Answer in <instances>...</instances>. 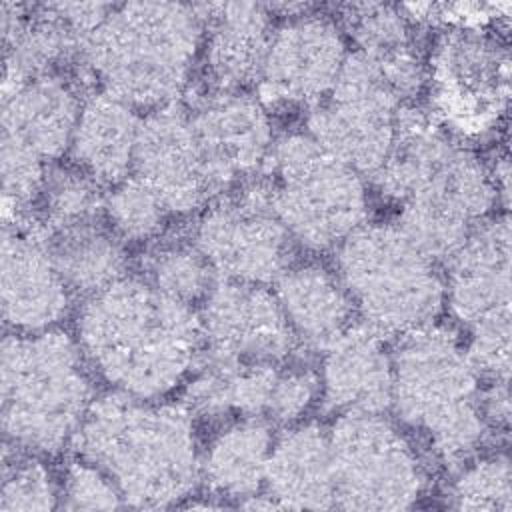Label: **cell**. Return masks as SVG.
<instances>
[{
	"label": "cell",
	"instance_id": "1",
	"mask_svg": "<svg viewBox=\"0 0 512 512\" xmlns=\"http://www.w3.org/2000/svg\"><path fill=\"white\" fill-rule=\"evenodd\" d=\"M372 180L400 206L398 228L434 262H448L498 206L486 164L416 104L400 110L394 144Z\"/></svg>",
	"mask_w": 512,
	"mask_h": 512
},
{
	"label": "cell",
	"instance_id": "2",
	"mask_svg": "<svg viewBox=\"0 0 512 512\" xmlns=\"http://www.w3.org/2000/svg\"><path fill=\"white\" fill-rule=\"evenodd\" d=\"M78 346L114 390L158 400L188 378L200 350L198 310L142 278H120L86 296L76 320Z\"/></svg>",
	"mask_w": 512,
	"mask_h": 512
},
{
	"label": "cell",
	"instance_id": "3",
	"mask_svg": "<svg viewBox=\"0 0 512 512\" xmlns=\"http://www.w3.org/2000/svg\"><path fill=\"white\" fill-rule=\"evenodd\" d=\"M192 414L120 390L94 398L72 448L110 476L128 508H170L200 480Z\"/></svg>",
	"mask_w": 512,
	"mask_h": 512
},
{
	"label": "cell",
	"instance_id": "4",
	"mask_svg": "<svg viewBox=\"0 0 512 512\" xmlns=\"http://www.w3.org/2000/svg\"><path fill=\"white\" fill-rule=\"evenodd\" d=\"M390 408L452 472L492 434L482 410V382L464 342L436 322L396 338Z\"/></svg>",
	"mask_w": 512,
	"mask_h": 512
},
{
	"label": "cell",
	"instance_id": "5",
	"mask_svg": "<svg viewBox=\"0 0 512 512\" xmlns=\"http://www.w3.org/2000/svg\"><path fill=\"white\" fill-rule=\"evenodd\" d=\"M198 6L128 2L114 6L90 34L82 68L132 108L176 104L202 46Z\"/></svg>",
	"mask_w": 512,
	"mask_h": 512
},
{
	"label": "cell",
	"instance_id": "6",
	"mask_svg": "<svg viewBox=\"0 0 512 512\" xmlns=\"http://www.w3.org/2000/svg\"><path fill=\"white\" fill-rule=\"evenodd\" d=\"M88 362L78 340L48 328L2 342V430L6 444L32 454L72 446L92 402Z\"/></svg>",
	"mask_w": 512,
	"mask_h": 512
},
{
	"label": "cell",
	"instance_id": "7",
	"mask_svg": "<svg viewBox=\"0 0 512 512\" xmlns=\"http://www.w3.org/2000/svg\"><path fill=\"white\" fill-rule=\"evenodd\" d=\"M336 274L360 322L382 338L436 322L444 278L398 224H362L336 248Z\"/></svg>",
	"mask_w": 512,
	"mask_h": 512
},
{
	"label": "cell",
	"instance_id": "8",
	"mask_svg": "<svg viewBox=\"0 0 512 512\" xmlns=\"http://www.w3.org/2000/svg\"><path fill=\"white\" fill-rule=\"evenodd\" d=\"M260 176L292 240L312 252L338 248L366 224L368 196L362 174L306 132L278 138Z\"/></svg>",
	"mask_w": 512,
	"mask_h": 512
},
{
	"label": "cell",
	"instance_id": "9",
	"mask_svg": "<svg viewBox=\"0 0 512 512\" xmlns=\"http://www.w3.org/2000/svg\"><path fill=\"white\" fill-rule=\"evenodd\" d=\"M432 118L458 140L500 128L510 102L508 32L500 28H446L426 62Z\"/></svg>",
	"mask_w": 512,
	"mask_h": 512
},
{
	"label": "cell",
	"instance_id": "10",
	"mask_svg": "<svg viewBox=\"0 0 512 512\" xmlns=\"http://www.w3.org/2000/svg\"><path fill=\"white\" fill-rule=\"evenodd\" d=\"M334 508L408 510L428 478L416 448L384 414H348L328 430Z\"/></svg>",
	"mask_w": 512,
	"mask_h": 512
},
{
	"label": "cell",
	"instance_id": "11",
	"mask_svg": "<svg viewBox=\"0 0 512 512\" xmlns=\"http://www.w3.org/2000/svg\"><path fill=\"white\" fill-rule=\"evenodd\" d=\"M192 238L224 280L268 286L292 266L294 240L274 212L262 176L208 202Z\"/></svg>",
	"mask_w": 512,
	"mask_h": 512
},
{
	"label": "cell",
	"instance_id": "12",
	"mask_svg": "<svg viewBox=\"0 0 512 512\" xmlns=\"http://www.w3.org/2000/svg\"><path fill=\"white\" fill-rule=\"evenodd\" d=\"M404 104L378 68L348 52L330 92L310 108L306 134L362 176H374L394 144Z\"/></svg>",
	"mask_w": 512,
	"mask_h": 512
},
{
	"label": "cell",
	"instance_id": "13",
	"mask_svg": "<svg viewBox=\"0 0 512 512\" xmlns=\"http://www.w3.org/2000/svg\"><path fill=\"white\" fill-rule=\"evenodd\" d=\"M348 50L338 22L304 6L272 30L258 90L262 104L314 106L334 86Z\"/></svg>",
	"mask_w": 512,
	"mask_h": 512
},
{
	"label": "cell",
	"instance_id": "14",
	"mask_svg": "<svg viewBox=\"0 0 512 512\" xmlns=\"http://www.w3.org/2000/svg\"><path fill=\"white\" fill-rule=\"evenodd\" d=\"M186 112L216 196L264 170L276 140L260 98L206 88Z\"/></svg>",
	"mask_w": 512,
	"mask_h": 512
},
{
	"label": "cell",
	"instance_id": "15",
	"mask_svg": "<svg viewBox=\"0 0 512 512\" xmlns=\"http://www.w3.org/2000/svg\"><path fill=\"white\" fill-rule=\"evenodd\" d=\"M202 350L236 362L286 364L298 340L274 292L218 278L198 308Z\"/></svg>",
	"mask_w": 512,
	"mask_h": 512
},
{
	"label": "cell",
	"instance_id": "16",
	"mask_svg": "<svg viewBox=\"0 0 512 512\" xmlns=\"http://www.w3.org/2000/svg\"><path fill=\"white\" fill-rule=\"evenodd\" d=\"M132 176L152 188L168 212L186 214L216 198L188 112L178 104L140 118Z\"/></svg>",
	"mask_w": 512,
	"mask_h": 512
},
{
	"label": "cell",
	"instance_id": "17",
	"mask_svg": "<svg viewBox=\"0 0 512 512\" xmlns=\"http://www.w3.org/2000/svg\"><path fill=\"white\" fill-rule=\"evenodd\" d=\"M510 220L488 216L448 260L444 302L470 328L486 318L510 314Z\"/></svg>",
	"mask_w": 512,
	"mask_h": 512
},
{
	"label": "cell",
	"instance_id": "18",
	"mask_svg": "<svg viewBox=\"0 0 512 512\" xmlns=\"http://www.w3.org/2000/svg\"><path fill=\"white\" fill-rule=\"evenodd\" d=\"M0 276L6 326L20 332H42L64 316L70 290L30 224L4 226Z\"/></svg>",
	"mask_w": 512,
	"mask_h": 512
},
{
	"label": "cell",
	"instance_id": "19",
	"mask_svg": "<svg viewBox=\"0 0 512 512\" xmlns=\"http://www.w3.org/2000/svg\"><path fill=\"white\" fill-rule=\"evenodd\" d=\"M318 378L320 400L332 414H384L392 406V352L362 322L324 348Z\"/></svg>",
	"mask_w": 512,
	"mask_h": 512
},
{
	"label": "cell",
	"instance_id": "20",
	"mask_svg": "<svg viewBox=\"0 0 512 512\" xmlns=\"http://www.w3.org/2000/svg\"><path fill=\"white\" fill-rule=\"evenodd\" d=\"M198 12L208 88L246 92L256 86L274 30L268 4H204Z\"/></svg>",
	"mask_w": 512,
	"mask_h": 512
},
{
	"label": "cell",
	"instance_id": "21",
	"mask_svg": "<svg viewBox=\"0 0 512 512\" xmlns=\"http://www.w3.org/2000/svg\"><path fill=\"white\" fill-rule=\"evenodd\" d=\"M338 26L356 52L366 56L404 106L426 90V60L418 48L414 22L402 6L352 2L338 6Z\"/></svg>",
	"mask_w": 512,
	"mask_h": 512
},
{
	"label": "cell",
	"instance_id": "22",
	"mask_svg": "<svg viewBox=\"0 0 512 512\" xmlns=\"http://www.w3.org/2000/svg\"><path fill=\"white\" fill-rule=\"evenodd\" d=\"M82 100L76 86L48 74L2 88V136L50 162L70 150Z\"/></svg>",
	"mask_w": 512,
	"mask_h": 512
},
{
	"label": "cell",
	"instance_id": "23",
	"mask_svg": "<svg viewBox=\"0 0 512 512\" xmlns=\"http://www.w3.org/2000/svg\"><path fill=\"white\" fill-rule=\"evenodd\" d=\"M282 510L334 508L328 430L316 422L288 426L274 436L264 488Z\"/></svg>",
	"mask_w": 512,
	"mask_h": 512
},
{
	"label": "cell",
	"instance_id": "24",
	"mask_svg": "<svg viewBox=\"0 0 512 512\" xmlns=\"http://www.w3.org/2000/svg\"><path fill=\"white\" fill-rule=\"evenodd\" d=\"M130 104L100 90L82 100L70 142L72 164L102 186H114L132 174L140 118Z\"/></svg>",
	"mask_w": 512,
	"mask_h": 512
},
{
	"label": "cell",
	"instance_id": "25",
	"mask_svg": "<svg viewBox=\"0 0 512 512\" xmlns=\"http://www.w3.org/2000/svg\"><path fill=\"white\" fill-rule=\"evenodd\" d=\"M274 284L298 344L324 350L354 324V304L336 272L320 264H292Z\"/></svg>",
	"mask_w": 512,
	"mask_h": 512
},
{
	"label": "cell",
	"instance_id": "26",
	"mask_svg": "<svg viewBox=\"0 0 512 512\" xmlns=\"http://www.w3.org/2000/svg\"><path fill=\"white\" fill-rule=\"evenodd\" d=\"M38 234L70 292L90 296L124 278V240L112 230L106 216Z\"/></svg>",
	"mask_w": 512,
	"mask_h": 512
},
{
	"label": "cell",
	"instance_id": "27",
	"mask_svg": "<svg viewBox=\"0 0 512 512\" xmlns=\"http://www.w3.org/2000/svg\"><path fill=\"white\" fill-rule=\"evenodd\" d=\"M272 442V424L264 418H238L224 426L200 456V478L210 494L238 504L258 494Z\"/></svg>",
	"mask_w": 512,
	"mask_h": 512
},
{
	"label": "cell",
	"instance_id": "28",
	"mask_svg": "<svg viewBox=\"0 0 512 512\" xmlns=\"http://www.w3.org/2000/svg\"><path fill=\"white\" fill-rule=\"evenodd\" d=\"M142 272V280L158 292L188 306L202 304L218 282V274L192 236L158 240L142 258Z\"/></svg>",
	"mask_w": 512,
	"mask_h": 512
},
{
	"label": "cell",
	"instance_id": "29",
	"mask_svg": "<svg viewBox=\"0 0 512 512\" xmlns=\"http://www.w3.org/2000/svg\"><path fill=\"white\" fill-rule=\"evenodd\" d=\"M102 184L86 174L76 164L48 166L42 190L34 208L36 218L24 224L34 226L38 232L58 230L76 222L104 216L106 192Z\"/></svg>",
	"mask_w": 512,
	"mask_h": 512
},
{
	"label": "cell",
	"instance_id": "30",
	"mask_svg": "<svg viewBox=\"0 0 512 512\" xmlns=\"http://www.w3.org/2000/svg\"><path fill=\"white\" fill-rule=\"evenodd\" d=\"M446 504L456 510H512V472L506 452L488 454L464 462L454 470Z\"/></svg>",
	"mask_w": 512,
	"mask_h": 512
},
{
	"label": "cell",
	"instance_id": "31",
	"mask_svg": "<svg viewBox=\"0 0 512 512\" xmlns=\"http://www.w3.org/2000/svg\"><path fill=\"white\" fill-rule=\"evenodd\" d=\"M60 486L32 452L4 444L2 454V512H44L58 508Z\"/></svg>",
	"mask_w": 512,
	"mask_h": 512
},
{
	"label": "cell",
	"instance_id": "32",
	"mask_svg": "<svg viewBox=\"0 0 512 512\" xmlns=\"http://www.w3.org/2000/svg\"><path fill=\"white\" fill-rule=\"evenodd\" d=\"M104 216L124 242H144L160 236L168 208L152 188L130 174L106 192Z\"/></svg>",
	"mask_w": 512,
	"mask_h": 512
},
{
	"label": "cell",
	"instance_id": "33",
	"mask_svg": "<svg viewBox=\"0 0 512 512\" xmlns=\"http://www.w3.org/2000/svg\"><path fill=\"white\" fill-rule=\"evenodd\" d=\"M46 162L22 144L2 136V218L4 226L30 220L46 176Z\"/></svg>",
	"mask_w": 512,
	"mask_h": 512
},
{
	"label": "cell",
	"instance_id": "34",
	"mask_svg": "<svg viewBox=\"0 0 512 512\" xmlns=\"http://www.w3.org/2000/svg\"><path fill=\"white\" fill-rule=\"evenodd\" d=\"M466 354L486 384L510 382V314L486 318L468 328Z\"/></svg>",
	"mask_w": 512,
	"mask_h": 512
},
{
	"label": "cell",
	"instance_id": "35",
	"mask_svg": "<svg viewBox=\"0 0 512 512\" xmlns=\"http://www.w3.org/2000/svg\"><path fill=\"white\" fill-rule=\"evenodd\" d=\"M64 510H114L124 508L116 484L96 464L80 458L66 466L60 486Z\"/></svg>",
	"mask_w": 512,
	"mask_h": 512
},
{
	"label": "cell",
	"instance_id": "36",
	"mask_svg": "<svg viewBox=\"0 0 512 512\" xmlns=\"http://www.w3.org/2000/svg\"><path fill=\"white\" fill-rule=\"evenodd\" d=\"M320 398V378L306 366L284 364L274 386L266 420L274 424L298 422L312 402Z\"/></svg>",
	"mask_w": 512,
	"mask_h": 512
}]
</instances>
